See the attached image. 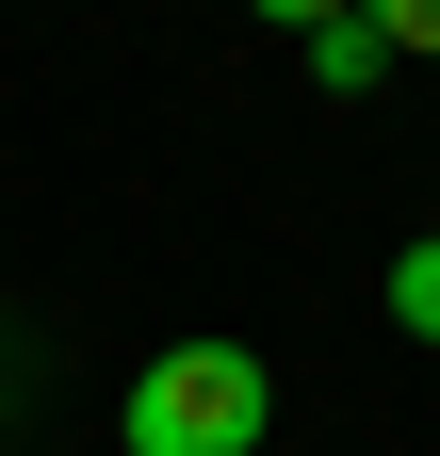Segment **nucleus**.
<instances>
[{
  "mask_svg": "<svg viewBox=\"0 0 440 456\" xmlns=\"http://www.w3.org/2000/svg\"><path fill=\"white\" fill-rule=\"evenodd\" d=\"M131 456H278V375H261V342H163L115 408Z\"/></svg>",
  "mask_w": 440,
  "mask_h": 456,
  "instance_id": "obj_1",
  "label": "nucleus"
},
{
  "mask_svg": "<svg viewBox=\"0 0 440 456\" xmlns=\"http://www.w3.org/2000/svg\"><path fill=\"white\" fill-rule=\"evenodd\" d=\"M310 82H326V98H375V82H392V49H375L359 17H326V33H310Z\"/></svg>",
  "mask_w": 440,
  "mask_h": 456,
  "instance_id": "obj_2",
  "label": "nucleus"
},
{
  "mask_svg": "<svg viewBox=\"0 0 440 456\" xmlns=\"http://www.w3.org/2000/svg\"><path fill=\"white\" fill-rule=\"evenodd\" d=\"M359 33L392 49V66H440V0H359Z\"/></svg>",
  "mask_w": 440,
  "mask_h": 456,
  "instance_id": "obj_3",
  "label": "nucleus"
},
{
  "mask_svg": "<svg viewBox=\"0 0 440 456\" xmlns=\"http://www.w3.org/2000/svg\"><path fill=\"white\" fill-rule=\"evenodd\" d=\"M392 326H408V342H440V228L392 261Z\"/></svg>",
  "mask_w": 440,
  "mask_h": 456,
  "instance_id": "obj_4",
  "label": "nucleus"
},
{
  "mask_svg": "<svg viewBox=\"0 0 440 456\" xmlns=\"http://www.w3.org/2000/svg\"><path fill=\"white\" fill-rule=\"evenodd\" d=\"M245 17H278V33H326V17H359V0H245Z\"/></svg>",
  "mask_w": 440,
  "mask_h": 456,
  "instance_id": "obj_5",
  "label": "nucleus"
}]
</instances>
